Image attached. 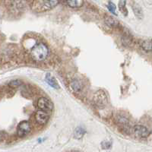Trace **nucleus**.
<instances>
[{
	"mask_svg": "<svg viewBox=\"0 0 152 152\" xmlns=\"http://www.w3.org/2000/svg\"><path fill=\"white\" fill-rule=\"evenodd\" d=\"M45 81L50 87H52L53 88L55 89H59V84L57 83L56 80L54 78L53 76H52L50 74H47L45 77Z\"/></svg>",
	"mask_w": 152,
	"mask_h": 152,
	"instance_id": "9d476101",
	"label": "nucleus"
},
{
	"mask_svg": "<svg viewBox=\"0 0 152 152\" xmlns=\"http://www.w3.org/2000/svg\"><path fill=\"white\" fill-rule=\"evenodd\" d=\"M22 85V81L21 80H13V81H11L9 83V86L11 88H18V87L21 86Z\"/></svg>",
	"mask_w": 152,
	"mask_h": 152,
	"instance_id": "dca6fc26",
	"label": "nucleus"
},
{
	"mask_svg": "<svg viewBox=\"0 0 152 152\" xmlns=\"http://www.w3.org/2000/svg\"><path fill=\"white\" fill-rule=\"evenodd\" d=\"M101 145L104 149H109L111 147V143L110 142H102Z\"/></svg>",
	"mask_w": 152,
	"mask_h": 152,
	"instance_id": "a211bd4d",
	"label": "nucleus"
},
{
	"mask_svg": "<svg viewBox=\"0 0 152 152\" xmlns=\"http://www.w3.org/2000/svg\"><path fill=\"white\" fill-rule=\"evenodd\" d=\"M141 47H142V50L146 51V52H151L152 50V43L151 40H145L142 41L141 43Z\"/></svg>",
	"mask_w": 152,
	"mask_h": 152,
	"instance_id": "ddd939ff",
	"label": "nucleus"
},
{
	"mask_svg": "<svg viewBox=\"0 0 152 152\" xmlns=\"http://www.w3.org/2000/svg\"><path fill=\"white\" fill-rule=\"evenodd\" d=\"M132 10L133 12H134L135 15L136 16L138 19L143 18L144 12L140 5H138V3H136V2H133V3L132 4Z\"/></svg>",
	"mask_w": 152,
	"mask_h": 152,
	"instance_id": "1a4fd4ad",
	"label": "nucleus"
},
{
	"mask_svg": "<svg viewBox=\"0 0 152 152\" xmlns=\"http://www.w3.org/2000/svg\"><path fill=\"white\" fill-rule=\"evenodd\" d=\"M59 2V0H31V7L36 12H43L51 10Z\"/></svg>",
	"mask_w": 152,
	"mask_h": 152,
	"instance_id": "f257e3e1",
	"label": "nucleus"
},
{
	"mask_svg": "<svg viewBox=\"0 0 152 152\" xmlns=\"http://www.w3.org/2000/svg\"><path fill=\"white\" fill-rule=\"evenodd\" d=\"M31 131V125L28 121H22L19 123L17 129V135L20 138L27 135Z\"/></svg>",
	"mask_w": 152,
	"mask_h": 152,
	"instance_id": "39448f33",
	"label": "nucleus"
},
{
	"mask_svg": "<svg viewBox=\"0 0 152 152\" xmlns=\"http://www.w3.org/2000/svg\"><path fill=\"white\" fill-rule=\"evenodd\" d=\"M126 0H120L119 2V9L120 10V12L123 13L124 15H128V10L126 7Z\"/></svg>",
	"mask_w": 152,
	"mask_h": 152,
	"instance_id": "2eb2a0df",
	"label": "nucleus"
},
{
	"mask_svg": "<svg viewBox=\"0 0 152 152\" xmlns=\"http://www.w3.org/2000/svg\"><path fill=\"white\" fill-rule=\"evenodd\" d=\"M104 21H105V23L108 25V26L112 27V28L117 27L118 24H119V23H118V21H116V19L114 18L111 17V16H106Z\"/></svg>",
	"mask_w": 152,
	"mask_h": 152,
	"instance_id": "f8f14e48",
	"label": "nucleus"
},
{
	"mask_svg": "<svg viewBox=\"0 0 152 152\" xmlns=\"http://www.w3.org/2000/svg\"><path fill=\"white\" fill-rule=\"evenodd\" d=\"M69 7L77 9L81 7L84 4V0H62Z\"/></svg>",
	"mask_w": 152,
	"mask_h": 152,
	"instance_id": "9b49d317",
	"label": "nucleus"
},
{
	"mask_svg": "<svg viewBox=\"0 0 152 152\" xmlns=\"http://www.w3.org/2000/svg\"><path fill=\"white\" fill-rule=\"evenodd\" d=\"M93 101L94 105L100 109H103L107 105L108 103V99L105 92L102 90L97 91L94 94L93 97Z\"/></svg>",
	"mask_w": 152,
	"mask_h": 152,
	"instance_id": "7ed1b4c3",
	"label": "nucleus"
},
{
	"mask_svg": "<svg viewBox=\"0 0 152 152\" xmlns=\"http://www.w3.org/2000/svg\"><path fill=\"white\" fill-rule=\"evenodd\" d=\"M69 88L73 92L76 94H78L82 91L83 88V85L81 83V81L78 79H74L69 84Z\"/></svg>",
	"mask_w": 152,
	"mask_h": 152,
	"instance_id": "6e6552de",
	"label": "nucleus"
},
{
	"mask_svg": "<svg viewBox=\"0 0 152 152\" xmlns=\"http://www.w3.org/2000/svg\"><path fill=\"white\" fill-rule=\"evenodd\" d=\"M50 119V116L47 112L43 110H37L35 113V119L40 125H44L48 122Z\"/></svg>",
	"mask_w": 152,
	"mask_h": 152,
	"instance_id": "0eeeda50",
	"label": "nucleus"
},
{
	"mask_svg": "<svg viewBox=\"0 0 152 152\" xmlns=\"http://www.w3.org/2000/svg\"><path fill=\"white\" fill-rule=\"evenodd\" d=\"M85 133H86V131L83 127H78L75 129L74 137L76 139H80L84 136Z\"/></svg>",
	"mask_w": 152,
	"mask_h": 152,
	"instance_id": "4468645a",
	"label": "nucleus"
},
{
	"mask_svg": "<svg viewBox=\"0 0 152 152\" xmlns=\"http://www.w3.org/2000/svg\"><path fill=\"white\" fill-rule=\"evenodd\" d=\"M37 107L40 110L44 112H49L53 110V104L49 99L46 97H40L37 101Z\"/></svg>",
	"mask_w": 152,
	"mask_h": 152,
	"instance_id": "20e7f679",
	"label": "nucleus"
},
{
	"mask_svg": "<svg viewBox=\"0 0 152 152\" xmlns=\"http://www.w3.org/2000/svg\"><path fill=\"white\" fill-rule=\"evenodd\" d=\"M49 49L44 43L36 44L31 50V56L35 62H42L48 56Z\"/></svg>",
	"mask_w": 152,
	"mask_h": 152,
	"instance_id": "f03ea898",
	"label": "nucleus"
},
{
	"mask_svg": "<svg viewBox=\"0 0 152 152\" xmlns=\"http://www.w3.org/2000/svg\"><path fill=\"white\" fill-rule=\"evenodd\" d=\"M107 8H108V9H109V11L111 13H113L114 15H116V6L115 4L113 3L112 2H110L108 3V5H107Z\"/></svg>",
	"mask_w": 152,
	"mask_h": 152,
	"instance_id": "f3484780",
	"label": "nucleus"
},
{
	"mask_svg": "<svg viewBox=\"0 0 152 152\" xmlns=\"http://www.w3.org/2000/svg\"><path fill=\"white\" fill-rule=\"evenodd\" d=\"M133 130H134V132H135V135L138 137H140V138H147L151 133L148 129L146 128L145 126H142V125L135 126Z\"/></svg>",
	"mask_w": 152,
	"mask_h": 152,
	"instance_id": "423d86ee",
	"label": "nucleus"
}]
</instances>
